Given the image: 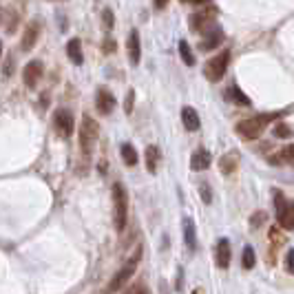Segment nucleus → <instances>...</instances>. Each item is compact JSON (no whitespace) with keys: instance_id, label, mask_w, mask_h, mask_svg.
Instances as JSON below:
<instances>
[{"instance_id":"f257e3e1","label":"nucleus","mask_w":294,"mask_h":294,"mask_svg":"<svg viewBox=\"0 0 294 294\" xmlns=\"http://www.w3.org/2000/svg\"><path fill=\"white\" fill-rule=\"evenodd\" d=\"M281 118L279 113H266V115H256V118H250V120H243L237 124V133L243 135L246 139H259V135L266 131V126L270 124L272 120Z\"/></svg>"},{"instance_id":"f03ea898","label":"nucleus","mask_w":294,"mask_h":294,"mask_svg":"<svg viewBox=\"0 0 294 294\" xmlns=\"http://www.w3.org/2000/svg\"><path fill=\"white\" fill-rule=\"evenodd\" d=\"M139 259H142V248H137L135 252H133V256L128 259L124 266L120 268L118 272L113 274V279H111V283L106 285V294H115V292H120L122 290V285H126V281L135 274V268H137V263Z\"/></svg>"},{"instance_id":"7ed1b4c3","label":"nucleus","mask_w":294,"mask_h":294,"mask_svg":"<svg viewBox=\"0 0 294 294\" xmlns=\"http://www.w3.org/2000/svg\"><path fill=\"white\" fill-rule=\"evenodd\" d=\"M113 208H115V230L122 232L128 222V195L120 181L113 183Z\"/></svg>"},{"instance_id":"20e7f679","label":"nucleus","mask_w":294,"mask_h":294,"mask_svg":"<svg viewBox=\"0 0 294 294\" xmlns=\"http://www.w3.org/2000/svg\"><path fill=\"white\" fill-rule=\"evenodd\" d=\"M97 137H100V126H97V122L91 118V115H84L82 124H80V149H82V153L87 157L93 153Z\"/></svg>"},{"instance_id":"39448f33","label":"nucleus","mask_w":294,"mask_h":294,"mask_svg":"<svg viewBox=\"0 0 294 294\" xmlns=\"http://www.w3.org/2000/svg\"><path fill=\"white\" fill-rule=\"evenodd\" d=\"M228 62H230V53L228 51H222L219 56L210 58L204 66V76L206 80H210V82H219L224 76H226V69H228Z\"/></svg>"},{"instance_id":"423d86ee","label":"nucleus","mask_w":294,"mask_h":294,"mask_svg":"<svg viewBox=\"0 0 294 294\" xmlns=\"http://www.w3.org/2000/svg\"><path fill=\"white\" fill-rule=\"evenodd\" d=\"M53 128L58 131L60 137H71V133H73V115H71V111H66V108H58V111L53 113Z\"/></svg>"},{"instance_id":"0eeeda50","label":"nucleus","mask_w":294,"mask_h":294,"mask_svg":"<svg viewBox=\"0 0 294 294\" xmlns=\"http://www.w3.org/2000/svg\"><path fill=\"white\" fill-rule=\"evenodd\" d=\"M115 104H118V100H115V95L111 93V91H108V89H97L95 106H97V111H100L102 115H111L113 108H115Z\"/></svg>"},{"instance_id":"6e6552de","label":"nucleus","mask_w":294,"mask_h":294,"mask_svg":"<svg viewBox=\"0 0 294 294\" xmlns=\"http://www.w3.org/2000/svg\"><path fill=\"white\" fill-rule=\"evenodd\" d=\"M42 73H45V64H42L40 60H31V62L24 66V71H22L24 84H27V87H35V84L40 82Z\"/></svg>"},{"instance_id":"1a4fd4ad","label":"nucleus","mask_w":294,"mask_h":294,"mask_svg":"<svg viewBox=\"0 0 294 294\" xmlns=\"http://www.w3.org/2000/svg\"><path fill=\"white\" fill-rule=\"evenodd\" d=\"M38 38H40V22H38V20H35V22H29L27 29H24V33H22L20 49H22L24 53L31 51V49L35 47V42H38Z\"/></svg>"},{"instance_id":"9d476101","label":"nucleus","mask_w":294,"mask_h":294,"mask_svg":"<svg viewBox=\"0 0 294 294\" xmlns=\"http://www.w3.org/2000/svg\"><path fill=\"white\" fill-rule=\"evenodd\" d=\"M230 256H232L230 241H228V239H219L217 246H215V263H217V268L226 270V268L230 266Z\"/></svg>"},{"instance_id":"9b49d317","label":"nucleus","mask_w":294,"mask_h":294,"mask_svg":"<svg viewBox=\"0 0 294 294\" xmlns=\"http://www.w3.org/2000/svg\"><path fill=\"white\" fill-rule=\"evenodd\" d=\"M212 11H215V7H210L208 11H199V14H193V16H191V29H195V31H210L208 27H210L212 20H215Z\"/></svg>"},{"instance_id":"f8f14e48","label":"nucleus","mask_w":294,"mask_h":294,"mask_svg":"<svg viewBox=\"0 0 294 294\" xmlns=\"http://www.w3.org/2000/svg\"><path fill=\"white\" fill-rule=\"evenodd\" d=\"M204 35H206V38L199 42V51H212V49H217L226 38L222 27H215L212 31H206Z\"/></svg>"},{"instance_id":"ddd939ff","label":"nucleus","mask_w":294,"mask_h":294,"mask_svg":"<svg viewBox=\"0 0 294 294\" xmlns=\"http://www.w3.org/2000/svg\"><path fill=\"white\" fill-rule=\"evenodd\" d=\"M126 49H128V60H131V64L137 66L139 58H142V45H139V31H137V29H133V31L128 33Z\"/></svg>"},{"instance_id":"4468645a","label":"nucleus","mask_w":294,"mask_h":294,"mask_svg":"<svg viewBox=\"0 0 294 294\" xmlns=\"http://www.w3.org/2000/svg\"><path fill=\"white\" fill-rule=\"evenodd\" d=\"M66 56H69V60L76 66H82L84 64V53H82V42H80L78 38H73L66 42Z\"/></svg>"},{"instance_id":"2eb2a0df","label":"nucleus","mask_w":294,"mask_h":294,"mask_svg":"<svg viewBox=\"0 0 294 294\" xmlns=\"http://www.w3.org/2000/svg\"><path fill=\"white\" fill-rule=\"evenodd\" d=\"M210 162H212V155H210V153L204 151V149H199V151L193 155V159H191V168L197 170V173H201V170L210 168Z\"/></svg>"},{"instance_id":"dca6fc26","label":"nucleus","mask_w":294,"mask_h":294,"mask_svg":"<svg viewBox=\"0 0 294 294\" xmlns=\"http://www.w3.org/2000/svg\"><path fill=\"white\" fill-rule=\"evenodd\" d=\"M181 122H183V126H186V131H197V128L201 126L199 113L195 111L193 106H186V108L181 111Z\"/></svg>"},{"instance_id":"f3484780","label":"nucleus","mask_w":294,"mask_h":294,"mask_svg":"<svg viewBox=\"0 0 294 294\" xmlns=\"http://www.w3.org/2000/svg\"><path fill=\"white\" fill-rule=\"evenodd\" d=\"M226 100L237 104V106H250V97L246 93H241L239 87H228V91H226Z\"/></svg>"},{"instance_id":"a211bd4d","label":"nucleus","mask_w":294,"mask_h":294,"mask_svg":"<svg viewBox=\"0 0 294 294\" xmlns=\"http://www.w3.org/2000/svg\"><path fill=\"white\" fill-rule=\"evenodd\" d=\"M183 241L191 250H195V246H197V232H195L193 219H183Z\"/></svg>"},{"instance_id":"6ab92c4d","label":"nucleus","mask_w":294,"mask_h":294,"mask_svg":"<svg viewBox=\"0 0 294 294\" xmlns=\"http://www.w3.org/2000/svg\"><path fill=\"white\" fill-rule=\"evenodd\" d=\"M237 166H239V157H237V153L224 155V157H222V162H219V168H222V173H224V175L235 173Z\"/></svg>"},{"instance_id":"aec40b11","label":"nucleus","mask_w":294,"mask_h":294,"mask_svg":"<svg viewBox=\"0 0 294 294\" xmlns=\"http://www.w3.org/2000/svg\"><path fill=\"white\" fill-rule=\"evenodd\" d=\"M144 157H146V170H149V173H155L157 162H159V149L157 146H149L144 153Z\"/></svg>"},{"instance_id":"412c9836","label":"nucleus","mask_w":294,"mask_h":294,"mask_svg":"<svg viewBox=\"0 0 294 294\" xmlns=\"http://www.w3.org/2000/svg\"><path fill=\"white\" fill-rule=\"evenodd\" d=\"M279 224H281V228H285V230H294V201H290L285 208V212L279 217Z\"/></svg>"},{"instance_id":"4be33fe9","label":"nucleus","mask_w":294,"mask_h":294,"mask_svg":"<svg viewBox=\"0 0 294 294\" xmlns=\"http://www.w3.org/2000/svg\"><path fill=\"white\" fill-rule=\"evenodd\" d=\"M120 153H122V159H124L126 166H135V164H137V151L133 149L131 144H122Z\"/></svg>"},{"instance_id":"5701e85b","label":"nucleus","mask_w":294,"mask_h":294,"mask_svg":"<svg viewBox=\"0 0 294 294\" xmlns=\"http://www.w3.org/2000/svg\"><path fill=\"white\" fill-rule=\"evenodd\" d=\"M254 263H256L254 250L250 248V246H246V248H243V254H241V266H243V270H252Z\"/></svg>"},{"instance_id":"b1692460","label":"nucleus","mask_w":294,"mask_h":294,"mask_svg":"<svg viewBox=\"0 0 294 294\" xmlns=\"http://www.w3.org/2000/svg\"><path fill=\"white\" fill-rule=\"evenodd\" d=\"M179 56H181V60H183V64H186V66H193L195 64V56H193V51H191V45H188L186 40L179 42Z\"/></svg>"},{"instance_id":"393cba45","label":"nucleus","mask_w":294,"mask_h":294,"mask_svg":"<svg viewBox=\"0 0 294 294\" xmlns=\"http://www.w3.org/2000/svg\"><path fill=\"white\" fill-rule=\"evenodd\" d=\"M274 137H281V139H285V137H292L294 135V128L292 126H287L285 122H277V126H274Z\"/></svg>"},{"instance_id":"a878e982","label":"nucleus","mask_w":294,"mask_h":294,"mask_svg":"<svg viewBox=\"0 0 294 294\" xmlns=\"http://www.w3.org/2000/svg\"><path fill=\"white\" fill-rule=\"evenodd\" d=\"M287 204H290V201H285V197H283V195H281L279 191L274 193V208H277V217L283 215L285 208H287Z\"/></svg>"},{"instance_id":"bb28decb","label":"nucleus","mask_w":294,"mask_h":294,"mask_svg":"<svg viewBox=\"0 0 294 294\" xmlns=\"http://www.w3.org/2000/svg\"><path fill=\"white\" fill-rule=\"evenodd\" d=\"M133 104H135V91H128L126 100H124V111L126 113H133Z\"/></svg>"},{"instance_id":"cd10ccee","label":"nucleus","mask_w":294,"mask_h":294,"mask_svg":"<svg viewBox=\"0 0 294 294\" xmlns=\"http://www.w3.org/2000/svg\"><path fill=\"white\" fill-rule=\"evenodd\" d=\"M199 191H201V199H204V204H210V199H212V191H210V186L204 181L199 186Z\"/></svg>"},{"instance_id":"c85d7f7f","label":"nucleus","mask_w":294,"mask_h":294,"mask_svg":"<svg viewBox=\"0 0 294 294\" xmlns=\"http://www.w3.org/2000/svg\"><path fill=\"white\" fill-rule=\"evenodd\" d=\"M263 222H266V212L256 210L252 215V219H250V226H252V228H259V224H263Z\"/></svg>"},{"instance_id":"c756f323","label":"nucleus","mask_w":294,"mask_h":294,"mask_svg":"<svg viewBox=\"0 0 294 294\" xmlns=\"http://www.w3.org/2000/svg\"><path fill=\"white\" fill-rule=\"evenodd\" d=\"M285 272L294 274V250H287L285 254Z\"/></svg>"},{"instance_id":"7c9ffc66","label":"nucleus","mask_w":294,"mask_h":294,"mask_svg":"<svg viewBox=\"0 0 294 294\" xmlns=\"http://www.w3.org/2000/svg\"><path fill=\"white\" fill-rule=\"evenodd\" d=\"M279 157H285V162H290V164H294V144H290V146H285L283 149V153H281Z\"/></svg>"},{"instance_id":"2f4dec72","label":"nucleus","mask_w":294,"mask_h":294,"mask_svg":"<svg viewBox=\"0 0 294 294\" xmlns=\"http://www.w3.org/2000/svg\"><path fill=\"white\" fill-rule=\"evenodd\" d=\"M11 64H14V56L9 53V56L5 58V76H11V71H14V69H11Z\"/></svg>"},{"instance_id":"473e14b6","label":"nucleus","mask_w":294,"mask_h":294,"mask_svg":"<svg viewBox=\"0 0 294 294\" xmlns=\"http://www.w3.org/2000/svg\"><path fill=\"white\" fill-rule=\"evenodd\" d=\"M104 20H106V27H108V29L113 27V14H111V9L104 11Z\"/></svg>"},{"instance_id":"72a5a7b5","label":"nucleus","mask_w":294,"mask_h":294,"mask_svg":"<svg viewBox=\"0 0 294 294\" xmlns=\"http://www.w3.org/2000/svg\"><path fill=\"white\" fill-rule=\"evenodd\" d=\"M102 49H106V53H113V51H115V42H113V40H106V42L102 45Z\"/></svg>"},{"instance_id":"f704fd0d","label":"nucleus","mask_w":294,"mask_h":294,"mask_svg":"<svg viewBox=\"0 0 294 294\" xmlns=\"http://www.w3.org/2000/svg\"><path fill=\"white\" fill-rule=\"evenodd\" d=\"M126 294H146V290H144V287H139V285H135L133 290H128Z\"/></svg>"}]
</instances>
